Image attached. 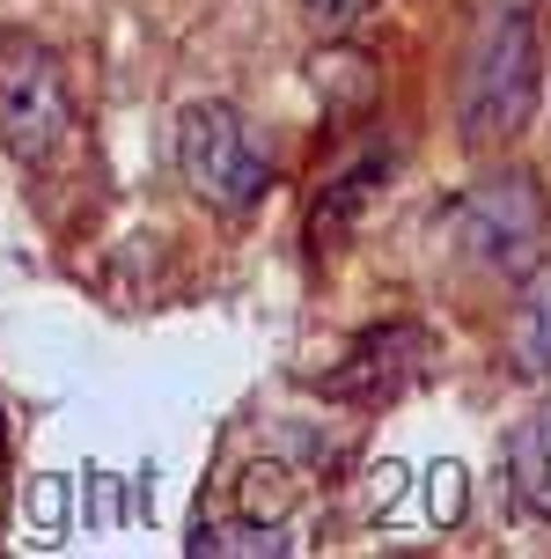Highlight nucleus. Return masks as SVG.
<instances>
[{"label":"nucleus","mask_w":551,"mask_h":559,"mask_svg":"<svg viewBox=\"0 0 551 559\" xmlns=\"http://www.w3.org/2000/svg\"><path fill=\"white\" fill-rule=\"evenodd\" d=\"M184 552L192 559H279L287 537H279V523H250V515H236V523H199Z\"/></svg>","instance_id":"nucleus-11"},{"label":"nucleus","mask_w":551,"mask_h":559,"mask_svg":"<svg viewBox=\"0 0 551 559\" xmlns=\"http://www.w3.org/2000/svg\"><path fill=\"white\" fill-rule=\"evenodd\" d=\"M500 346H507V368H515L523 383H544L551 376V258H537V265L515 280Z\"/></svg>","instance_id":"nucleus-7"},{"label":"nucleus","mask_w":551,"mask_h":559,"mask_svg":"<svg viewBox=\"0 0 551 559\" xmlns=\"http://www.w3.org/2000/svg\"><path fill=\"white\" fill-rule=\"evenodd\" d=\"M0 140L29 169L59 163L74 147V96H67L59 52L37 45L29 29H8L0 37Z\"/></svg>","instance_id":"nucleus-3"},{"label":"nucleus","mask_w":551,"mask_h":559,"mask_svg":"<svg viewBox=\"0 0 551 559\" xmlns=\"http://www.w3.org/2000/svg\"><path fill=\"white\" fill-rule=\"evenodd\" d=\"M427 361H434V332L397 317V324H383V332L354 338V354H346L338 368H324V376H316V391L346 397V405H383V397H397Z\"/></svg>","instance_id":"nucleus-5"},{"label":"nucleus","mask_w":551,"mask_h":559,"mask_svg":"<svg viewBox=\"0 0 551 559\" xmlns=\"http://www.w3.org/2000/svg\"><path fill=\"white\" fill-rule=\"evenodd\" d=\"M383 185H390V155H354L338 177H324V192L309 199V251H346L360 214L383 199Z\"/></svg>","instance_id":"nucleus-6"},{"label":"nucleus","mask_w":551,"mask_h":559,"mask_svg":"<svg viewBox=\"0 0 551 559\" xmlns=\"http://www.w3.org/2000/svg\"><path fill=\"white\" fill-rule=\"evenodd\" d=\"M295 501H302L295 464L257 456V464H243V472H236V515H250V523H287V515H295Z\"/></svg>","instance_id":"nucleus-10"},{"label":"nucleus","mask_w":551,"mask_h":559,"mask_svg":"<svg viewBox=\"0 0 551 559\" xmlns=\"http://www.w3.org/2000/svg\"><path fill=\"white\" fill-rule=\"evenodd\" d=\"M0 456H8V419H0Z\"/></svg>","instance_id":"nucleus-14"},{"label":"nucleus","mask_w":551,"mask_h":559,"mask_svg":"<svg viewBox=\"0 0 551 559\" xmlns=\"http://www.w3.org/2000/svg\"><path fill=\"white\" fill-rule=\"evenodd\" d=\"M177 177L192 185L214 214H250L273 192V163L250 140L236 104H184L177 111Z\"/></svg>","instance_id":"nucleus-4"},{"label":"nucleus","mask_w":551,"mask_h":559,"mask_svg":"<svg viewBox=\"0 0 551 559\" xmlns=\"http://www.w3.org/2000/svg\"><path fill=\"white\" fill-rule=\"evenodd\" d=\"M507 486H515V501L529 508V523H544L551 531V391L515 419V435H507Z\"/></svg>","instance_id":"nucleus-9"},{"label":"nucleus","mask_w":551,"mask_h":559,"mask_svg":"<svg viewBox=\"0 0 551 559\" xmlns=\"http://www.w3.org/2000/svg\"><path fill=\"white\" fill-rule=\"evenodd\" d=\"M537 104H544V29H537V8L507 0V8H486V23L464 52V88H456V126H464V147L493 155L507 140H523L537 126Z\"/></svg>","instance_id":"nucleus-1"},{"label":"nucleus","mask_w":551,"mask_h":559,"mask_svg":"<svg viewBox=\"0 0 551 559\" xmlns=\"http://www.w3.org/2000/svg\"><path fill=\"white\" fill-rule=\"evenodd\" d=\"M441 243L456 265L486 280H523L544 258V192L529 169H500L478 177L448 214H441Z\"/></svg>","instance_id":"nucleus-2"},{"label":"nucleus","mask_w":551,"mask_h":559,"mask_svg":"<svg viewBox=\"0 0 551 559\" xmlns=\"http://www.w3.org/2000/svg\"><path fill=\"white\" fill-rule=\"evenodd\" d=\"M375 8H383V0H302V15L316 29H354L360 15H375Z\"/></svg>","instance_id":"nucleus-12"},{"label":"nucleus","mask_w":551,"mask_h":559,"mask_svg":"<svg viewBox=\"0 0 551 559\" xmlns=\"http://www.w3.org/2000/svg\"><path fill=\"white\" fill-rule=\"evenodd\" d=\"M309 88L324 96V111L338 126H354L383 104V59L360 45H324V52H309Z\"/></svg>","instance_id":"nucleus-8"},{"label":"nucleus","mask_w":551,"mask_h":559,"mask_svg":"<svg viewBox=\"0 0 551 559\" xmlns=\"http://www.w3.org/2000/svg\"><path fill=\"white\" fill-rule=\"evenodd\" d=\"M427 501H434V523H456V515H464V464H434Z\"/></svg>","instance_id":"nucleus-13"}]
</instances>
